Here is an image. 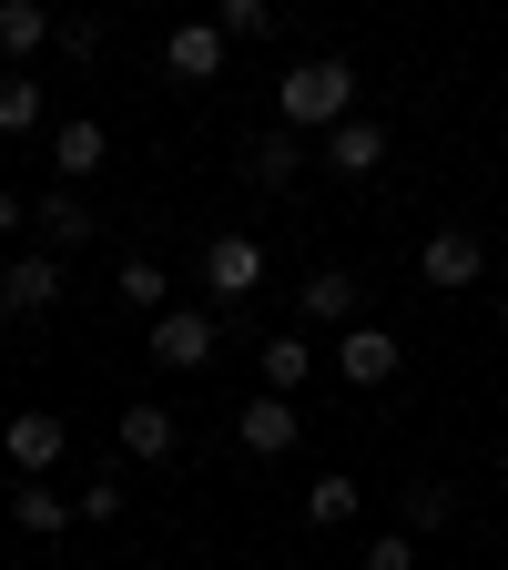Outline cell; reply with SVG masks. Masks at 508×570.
Masks as SVG:
<instances>
[{
  "mask_svg": "<svg viewBox=\"0 0 508 570\" xmlns=\"http://www.w3.org/2000/svg\"><path fill=\"white\" fill-rule=\"evenodd\" d=\"M336 122H356V71L336 51H316L285 71V132H336Z\"/></svg>",
  "mask_w": 508,
  "mask_h": 570,
  "instance_id": "cell-1",
  "label": "cell"
},
{
  "mask_svg": "<svg viewBox=\"0 0 508 570\" xmlns=\"http://www.w3.org/2000/svg\"><path fill=\"white\" fill-rule=\"evenodd\" d=\"M296 316H306V326H336V336H346V326H367V285H356L346 265H316V275L296 285Z\"/></svg>",
  "mask_w": 508,
  "mask_h": 570,
  "instance_id": "cell-2",
  "label": "cell"
},
{
  "mask_svg": "<svg viewBox=\"0 0 508 570\" xmlns=\"http://www.w3.org/2000/svg\"><path fill=\"white\" fill-rule=\"evenodd\" d=\"M213 346H225V326H213L203 306H173V316H153V367H213Z\"/></svg>",
  "mask_w": 508,
  "mask_h": 570,
  "instance_id": "cell-3",
  "label": "cell"
},
{
  "mask_svg": "<svg viewBox=\"0 0 508 570\" xmlns=\"http://www.w3.org/2000/svg\"><path fill=\"white\" fill-rule=\"evenodd\" d=\"M397 367H407L397 326H346V336H336V377H346V387H387Z\"/></svg>",
  "mask_w": 508,
  "mask_h": 570,
  "instance_id": "cell-4",
  "label": "cell"
},
{
  "mask_svg": "<svg viewBox=\"0 0 508 570\" xmlns=\"http://www.w3.org/2000/svg\"><path fill=\"white\" fill-rule=\"evenodd\" d=\"M0 449H11V469H21V479H51V469H61V449H71V428H61L51 407H21L11 428H0Z\"/></svg>",
  "mask_w": 508,
  "mask_h": 570,
  "instance_id": "cell-5",
  "label": "cell"
},
{
  "mask_svg": "<svg viewBox=\"0 0 508 570\" xmlns=\"http://www.w3.org/2000/svg\"><path fill=\"white\" fill-rule=\"evenodd\" d=\"M61 306V255H11L0 265V316H51Z\"/></svg>",
  "mask_w": 508,
  "mask_h": 570,
  "instance_id": "cell-6",
  "label": "cell"
},
{
  "mask_svg": "<svg viewBox=\"0 0 508 570\" xmlns=\"http://www.w3.org/2000/svg\"><path fill=\"white\" fill-rule=\"evenodd\" d=\"M478 265H488V245H478V235H458V225H438V235L417 245V275L438 285V296H458V285H478Z\"/></svg>",
  "mask_w": 508,
  "mask_h": 570,
  "instance_id": "cell-7",
  "label": "cell"
},
{
  "mask_svg": "<svg viewBox=\"0 0 508 570\" xmlns=\"http://www.w3.org/2000/svg\"><path fill=\"white\" fill-rule=\"evenodd\" d=\"M102 164H112V132H102L92 112H71V122H51V174H61V184H92Z\"/></svg>",
  "mask_w": 508,
  "mask_h": 570,
  "instance_id": "cell-8",
  "label": "cell"
},
{
  "mask_svg": "<svg viewBox=\"0 0 508 570\" xmlns=\"http://www.w3.org/2000/svg\"><path fill=\"white\" fill-rule=\"evenodd\" d=\"M203 285H213L225 306L255 296V285H265V245H255V235H213V245H203Z\"/></svg>",
  "mask_w": 508,
  "mask_h": 570,
  "instance_id": "cell-9",
  "label": "cell"
},
{
  "mask_svg": "<svg viewBox=\"0 0 508 570\" xmlns=\"http://www.w3.org/2000/svg\"><path fill=\"white\" fill-rule=\"evenodd\" d=\"M163 71L173 82H213V71H225V21H173L163 31Z\"/></svg>",
  "mask_w": 508,
  "mask_h": 570,
  "instance_id": "cell-10",
  "label": "cell"
},
{
  "mask_svg": "<svg viewBox=\"0 0 508 570\" xmlns=\"http://www.w3.org/2000/svg\"><path fill=\"white\" fill-rule=\"evenodd\" d=\"M235 439H245V459H285V449L306 439V417L285 407V397H255V407L235 417Z\"/></svg>",
  "mask_w": 508,
  "mask_h": 570,
  "instance_id": "cell-11",
  "label": "cell"
},
{
  "mask_svg": "<svg viewBox=\"0 0 508 570\" xmlns=\"http://www.w3.org/2000/svg\"><path fill=\"white\" fill-rule=\"evenodd\" d=\"M326 164H336L346 184H367V174L387 164V132H377L367 112H356V122H336V132H326Z\"/></svg>",
  "mask_w": 508,
  "mask_h": 570,
  "instance_id": "cell-12",
  "label": "cell"
},
{
  "mask_svg": "<svg viewBox=\"0 0 508 570\" xmlns=\"http://www.w3.org/2000/svg\"><path fill=\"white\" fill-rule=\"evenodd\" d=\"M306 377H316V346H306L296 326H275V336H265V397H296Z\"/></svg>",
  "mask_w": 508,
  "mask_h": 570,
  "instance_id": "cell-13",
  "label": "cell"
},
{
  "mask_svg": "<svg viewBox=\"0 0 508 570\" xmlns=\"http://www.w3.org/2000/svg\"><path fill=\"white\" fill-rule=\"evenodd\" d=\"M122 449H132L142 469H163V459H173V407H153V397H132V407H122Z\"/></svg>",
  "mask_w": 508,
  "mask_h": 570,
  "instance_id": "cell-14",
  "label": "cell"
},
{
  "mask_svg": "<svg viewBox=\"0 0 508 570\" xmlns=\"http://www.w3.org/2000/svg\"><path fill=\"white\" fill-rule=\"evenodd\" d=\"M31 225H41V245H51V255H61V245H92V204L61 184V194H41V204H31Z\"/></svg>",
  "mask_w": 508,
  "mask_h": 570,
  "instance_id": "cell-15",
  "label": "cell"
},
{
  "mask_svg": "<svg viewBox=\"0 0 508 570\" xmlns=\"http://www.w3.org/2000/svg\"><path fill=\"white\" fill-rule=\"evenodd\" d=\"M296 174H306V132H265V142H255V164H245L255 194H285Z\"/></svg>",
  "mask_w": 508,
  "mask_h": 570,
  "instance_id": "cell-16",
  "label": "cell"
},
{
  "mask_svg": "<svg viewBox=\"0 0 508 570\" xmlns=\"http://www.w3.org/2000/svg\"><path fill=\"white\" fill-rule=\"evenodd\" d=\"M41 41H61V21L41 11V0H0V51H11V61H31Z\"/></svg>",
  "mask_w": 508,
  "mask_h": 570,
  "instance_id": "cell-17",
  "label": "cell"
},
{
  "mask_svg": "<svg viewBox=\"0 0 508 570\" xmlns=\"http://www.w3.org/2000/svg\"><path fill=\"white\" fill-rule=\"evenodd\" d=\"M356 510H367V489H356V479H346V469H326V479H316V489H306V520H316V530H346V520H356Z\"/></svg>",
  "mask_w": 508,
  "mask_h": 570,
  "instance_id": "cell-18",
  "label": "cell"
},
{
  "mask_svg": "<svg viewBox=\"0 0 508 570\" xmlns=\"http://www.w3.org/2000/svg\"><path fill=\"white\" fill-rule=\"evenodd\" d=\"M163 296H173V275H163L153 255H122V306H132V316H173Z\"/></svg>",
  "mask_w": 508,
  "mask_h": 570,
  "instance_id": "cell-19",
  "label": "cell"
},
{
  "mask_svg": "<svg viewBox=\"0 0 508 570\" xmlns=\"http://www.w3.org/2000/svg\"><path fill=\"white\" fill-rule=\"evenodd\" d=\"M11 520H21L31 540H51L61 520H82V510H71V499H61V489H41V479H31V489H11Z\"/></svg>",
  "mask_w": 508,
  "mask_h": 570,
  "instance_id": "cell-20",
  "label": "cell"
},
{
  "mask_svg": "<svg viewBox=\"0 0 508 570\" xmlns=\"http://www.w3.org/2000/svg\"><path fill=\"white\" fill-rule=\"evenodd\" d=\"M397 520H407V540H427V530H448V520H458V499H448L438 479H417V489L397 499Z\"/></svg>",
  "mask_w": 508,
  "mask_h": 570,
  "instance_id": "cell-21",
  "label": "cell"
},
{
  "mask_svg": "<svg viewBox=\"0 0 508 570\" xmlns=\"http://www.w3.org/2000/svg\"><path fill=\"white\" fill-rule=\"evenodd\" d=\"M0 132H41V82L31 71H0Z\"/></svg>",
  "mask_w": 508,
  "mask_h": 570,
  "instance_id": "cell-22",
  "label": "cell"
},
{
  "mask_svg": "<svg viewBox=\"0 0 508 570\" xmlns=\"http://www.w3.org/2000/svg\"><path fill=\"white\" fill-rule=\"evenodd\" d=\"M213 21H225V41H265V31H275V11H265V0H225Z\"/></svg>",
  "mask_w": 508,
  "mask_h": 570,
  "instance_id": "cell-23",
  "label": "cell"
},
{
  "mask_svg": "<svg viewBox=\"0 0 508 570\" xmlns=\"http://www.w3.org/2000/svg\"><path fill=\"white\" fill-rule=\"evenodd\" d=\"M71 510H82V520H122V469H102L82 499H71Z\"/></svg>",
  "mask_w": 508,
  "mask_h": 570,
  "instance_id": "cell-24",
  "label": "cell"
},
{
  "mask_svg": "<svg viewBox=\"0 0 508 570\" xmlns=\"http://www.w3.org/2000/svg\"><path fill=\"white\" fill-rule=\"evenodd\" d=\"M367 570H417V540H407V530H387V540L367 550Z\"/></svg>",
  "mask_w": 508,
  "mask_h": 570,
  "instance_id": "cell-25",
  "label": "cell"
},
{
  "mask_svg": "<svg viewBox=\"0 0 508 570\" xmlns=\"http://www.w3.org/2000/svg\"><path fill=\"white\" fill-rule=\"evenodd\" d=\"M21 225H31V204H21L11 184H0V235H21Z\"/></svg>",
  "mask_w": 508,
  "mask_h": 570,
  "instance_id": "cell-26",
  "label": "cell"
},
{
  "mask_svg": "<svg viewBox=\"0 0 508 570\" xmlns=\"http://www.w3.org/2000/svg\"><path fill=\"white\" fill-rule=\"evenodd\" d=\"M498 336H508V296H498Z\"/></svg>",
  "mask_w": 508,
  "mask_h": 570,
  "instance_id": "cell-27",
  "label": "cell"
}]
</instances>
